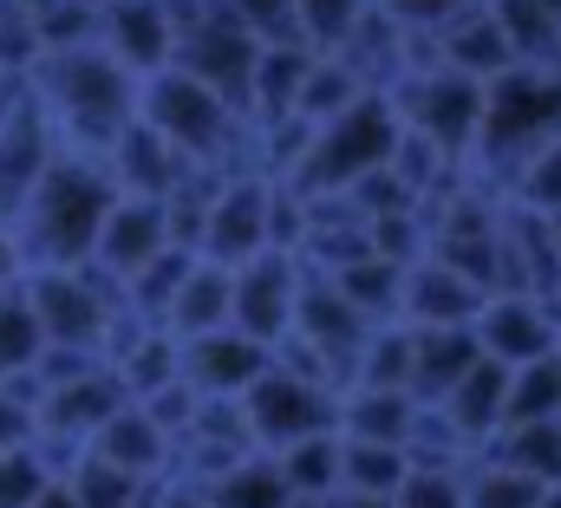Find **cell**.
Instances as JSON below:
<instances>
[{"label": "cell", "instance_id": "cell-1", "mask_svg": "<svg viewBox=\"0 0 561 508\" xmlns=\"http://www.w3.org/2000/svg\"><path fill=\"white\" fill-rule=\"evenodd\" d=\"M483 105H490V85L470 72H450L444 59L405 79V130H419L431 150H444L457 163H470V150H477Z\"/></svg>", "mask_w": 561, "mask_h": 508}, {"label": "cell", "instance_id": "cell-2", "mask_svg": "<svg viewBox=\"0 0 561 508\" xmlns=\"http://www.w3.org/2000/svg\"><path fill=\"white\" fill-rule=\"evenodd\" d=\"M477 346L483 359L496 366H536V359H556L561 353V307L542 293H496L483 313H477Z\"/></svg>", "mask_w": 561, "mask_h": 508}, {"label": "cell", "instance_id": "cell-3", "mask_svg": "<svg viewBox=\"0 0 561 508\" xmlns=\"http://www.w3.org/2000/svg\"><path fill=\"white\" fill-rule=\"evenodd\" d=\"M280 359L268 346H255V339H242L236 326L229 333H203V339H190L183 346V384L196 391V397H249L255 379H268Z\"/></svg>", "mask_w": 561, "mask_h": 508}, {"label": "cell", "instance_id": "cell-4", "mask_svg": "<svg viewBox=\"0 0 561 508\" xmlns=\"http://www.w3.org/2000/svg\"><path fill=\"white\" fill-rule=\"evenodd\" d=\"M483 359V346H477V333L470 326H431V333H412V397H419L424 411H437L463 372Z\"/></svg>", "mask_w": 561, "mask_h": 508}, {"label": "cell", "instance_id": "cell-5", "mask_svg": "<svg viewBox=\"0 0 561 508\" xmlns=\"http://www.w3.org/2000/svg\"><path fill=\"white\" fill-rule=\"evenodd\" d=\"M412 470H419L412 450H392V443H346V457H340V489H346V496L392 503Z\"/></svg>", "mask_w": 561, "mask_h": 508}, {"label": "cell", "instance_id": "cell-6", "mask_svg": "<svg viewBox=\"0 0 561 508\" xmlns=\"http://www.w3.org/2000/svg\"><path fill=\"white\" fill-rule=\"evenodd\" d=\"M209 508H294V489L280 476L275 457H242L236 470H222L209 489Z\"/></svg>", "mask_w": 561, "mask_h": 508}, {"label": "cell", "instance_id": "cell-7", "mask_svg": "<svg viewBox=\"0 0 561 508\" xmlns=\"http://www.w3.org/2000/svg\"><path fill=\"white\" fill-rule=\"evenodd\" d=\"M340 457H346V443L340 437H307V443H294V450H280V476H287V489H294V503H327V496H340Z\"/></svg>", "mask_w": 561, "mask_h": 508}, {"label": "cell", "instance_id": "cell-8", "mask_svg": "<svg viewBox=\"0 0 561 508\" xmlns=\"http://www.w3.org/2000/svg\"><path fill=\"white\" fill-rule=\"evenodd\" d=\"M490 457L536 476L542 489H561V424H516V430H503L490 443Z\"/></svg>", "mask_w": 561, "mask_h": 508}, {"label": "cell", "instance_id": "cell-9", "mask_svg": "<svg viewBox=\"0 0 561 508\" xmlns=\"http://www.w3.org/2000/svg\"><path fill=\"white\" fill-rule=\"evenodd\" d=\"M516 424H561V353L510 372V424L503 430H516Z\"/></svg>", "mask_w": 561, "mask_h": 508}, {"label": "cell", "instance_id": "cell-10", "mask_svg": "<svg viewBox=\"0 0 561 508\" xmlns=\"http://www.w3.org/2000/svg\"><path fill=\"white\" fill-rule=\"evenodd\" d=\"M463 496H470V508H542L549 489H542L536 476L496 463V457H477V463L463 470Z\"/></svg>", "mask_w": 561, "mask_h": 508}, {"label": "cell", "instance_id": "cell-11", "mask_svg": "<svg viewBox=\"0 0 561 508\" xmlns=\"http://www.w3.org/2000/svg\"><path fill=\"white\" fill-rule=\"evenodd\" d=\"M392 508H470L463 496V470H412Z\"/></svg>", "mask_w": 561, "mask_h": 508}, {"label": "cell", "instance_id": "cell-12", "mask_svg": "<svg viewBox=\"0 0 561 508\" xmlns=\"http://www.w3.org/2000/svg\"><path fill=\"white\" fill-rule=\"evenodd\" d=\"M516 203L542 209V216H561V143H549L523 176H516Z\"/></svg>", "mask_w": 561, "mask_h": 508}, {"label": "cell", "instance_id": "cell-13", "mask_svg": "<svg viewBox=\"0 0 561 508\" xmlns=\"http://www.w3.org/2000/svg\"><path fill=\"white\" fill-rule=\"evenodd\" d=\"M542 508H561V489H549V496H542Z\"/></svg>", "mask_w": 561, "mask_h": 508}]
</instances>
